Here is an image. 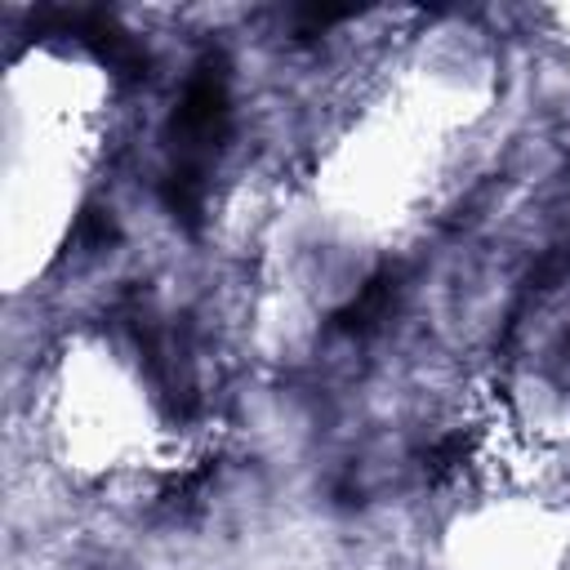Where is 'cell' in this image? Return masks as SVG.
Listing matches in <instances>:
<instances>
[{
  "instance_id": "obj_1",
  "label": "cell",
  "mask_w": 570,
  "mask_h": 570,
  "mask_svg": "<svg viewBox=\"0 0 570 570\" xmlns=\"http://www.w3.org/2000/svg\"><path fill=\"white\" fill-rule=\"evenodd\" d=\"M392 298H396V272H379L374 281L361 285V294L347 307L334 312V325L347 330V334H365L392 312Z\"/></svg>"
}]
</instances>
